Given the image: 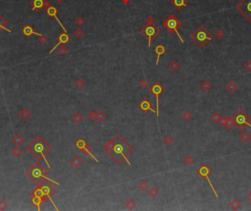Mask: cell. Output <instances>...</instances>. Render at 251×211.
Masks as SVG:
<instances>
[{
    "label": "cell",
    "instance_id": "e575fe53",
    "mask_svg": "<svg viewBox=\"0 0 251 211\" xmlns=\"http://www.w3.org/2000/svg\"><path fill=\"white\" fill-rule=\"evenodd\" d=\"M138 187L141 189L142 190H145L147 188H148V184H147L145 182H140V184L138 185Z\"/></svg>",
    "mask_w": 251,
    "mask_h": 211
},
{
    "label": "cell",
    "instance_id": "1f68e13d",
    "mask_svg": "<svg viewBox=\"0 0 251 211\" xmlns=\"http://www.w3.org/2000/svg\"><path fill=\"white\" fill-rule=\"evenodd\" d=\"M193 161H194V160H193V158H192L190 155H188V156H187L185 158V159H184V162H185V163H187V165H190L191 163H193Z\"/></svg>",
    "mask_w": 251,
    "mask_h": 211
},
{
    "label": "cell",
    "instance_id": "d4e9b609",
    "mask_svg": "<svg viewBox=\"0 0 251 211\" xmlns=\"http://www.w3.org/2000/svg\"><path fill=\"white\" fill-rule=\"evenodd\" d=\"M6 24H7V22H6V21L5 20V19H4L2 17V16H1V15H0V29H5V30H7V32H9V33H11V30H10V29H7V28H6L5 27V25H6Z\"/></svg>",
    "mask_w": 251,
    "mask_h": 211
},
{
    "label": "cell",
    "instance_id": "83f0119b",
    "mask_svg": "<svg viewBox=\"0 0 251 211\" xmlns=\"http://www.w3.org/2000/svg\"><path fill=\"white\" fill-rule=\"evenodd\" d=\"M126 207H127L129 210H132L135 207V202H134L132 199H129L127 202H126Z\"/></svg>",
    "mask_w": 251,
    "mask_h": 211
},
{
    "label": "cell",
    "instance_id": "ab89813d",
    "mask_svg": "<svg viewBox=\"0 0 251 211\" xmlns=\"http://www.w3.org/2000/svg\"><path fill=\"white\" fill-rule=\"evenodd\" d=\"M7 207V204L6 203L4 202V201H0V209H5V208Z\"/></svg>",
    "mask_w": 251,
    "mask_h": 211
},
{
    "label": "cell",
    "instance_id": "e0dca14e",
    "mask_svg": "<svg viewBox=\"0 0 251 211\" xmlns=\"http://www.w3.org/2000/svg\"><path fill=\"white\" fill-rule=\"evenodd\" d=\"M172 3L176 8L181 10L182 7L187 6V0H173Z\"/></svg>",
    "mask_w": 251,
    "mask_h": 211
},
{
    "label": "cell",
    "instance_id": "44dd1931",
    "mask_svg": "<svg viewBox=\"0 0 251 211\" xmlns=\"http://www.w3.org/2000/svg\"><path fill=\"white\" fill-rule=\"evenodd\" d=\"M44 5V2L43 0H34V3H33V10H40L41 8H42Z\"/></svg>",
    "mask_w": 251,
    "mask_h": 211
},
{
    "label": "cell",
    "instance_id": "8992f818",
    "mask_svg": "<svg viewBox=\"0 0 251 211\" xmlns=\"http://www.w3.org/2000/svg\"><path fill=\"white\" fill-rule=\"evenodd\" d=\"M236 8L251 21V0H242Z\"/></svg>",
    "mask_w": 251,
    "mask_h": 211
},
{
    "label": "cell",
    "instance_id": "4fadbf2b",
    "mask_svg": "<svg viewBox=\"0 0 251 211\" xmlns=\"http://www.w3.org/2000/svg\"><path fill=\"white\" fill-rule=\"evenodd\" d=\"M239 138L243 143L247 144V143H248L251 140V134L249 132H248V131H244V132L239 134Z\"/></svg>",
    "mask_w": 251,
    "mask_h": 211
},
{
    "label": "cell",
    "instance_id": "603a6c76",
    "mask_svg": "<svg viewBox=\"0 0 251 211\" xmlns=\"http://www.w3.org/2000/svg\"><path fill=\"white\" fill-rule=\"evenodd\" d=\"M72 120L74 121V122H76V123L79 124L83 120V117H82V116L80 114V113H78L77 112V113H75V114H74V115L72 116Z\"/></svg>",
    "mask_w": 251,
    "mask_h": 211
},
{
    "label": "cell",
    "instance_id": "7402d4cb",
    "mask_svg": "<svg viewBox=\"0 0 251 211\" xmlns=\"http://www.w3.org/2000/svg\"><path fill=\"white\" fill-rule=\"evenodd\" d=\"M221 117L222 116L220 115V113H219L218 112H214V113L212 115V116L210 117V119H211V121H212V122H215V123H217V122L219 123V122H220Z\"/></svg>",
    "mask_w": 251,
    "mask_h": 211
},
{
    "label": "cell",
    "instance_id": "74e56055",
    "mask_svg": "<svg viewBox=\"0 0 251 211\" xmlns=\"http://www.w3.org/2000/svg\"><path fill=\"white\" fill-rule=\"evenodd\" d=\"M164 142H165V144H167V145H170L173 142V139L171 138L170 136H167L165 138V140H164Z\"/></svg>",
    "mask_w": 251,
    "mask_h": 211
},
{
    "label": "cell",
    "instance_id": "f6af8a7d",
    "mask_svg": "<svg viewBox=\"0 0 251 211\" xmlns=\"http://www.w3.org/2000/svg\"><path fill=\"white\" fill-rule=\"evenodd\" d=\"M128 1H129V0H124V2H127Z\"/></svg>",
    "mask_w": 251,
    "mask_h": 211
},
{
    "label": "cell",
    "instance_id": "5b68a950",
    "mask_svg": "<svg viewBox=\"0 0 251 211\" xmlns=\"http://www.w3.org/2000/svg\"><path fill=\"white\" fill-rule=\"evenodd\" d=\"M141 33L145 38H146L148 39V47H150L151 40L157 35V34L159 33V31L157 29V27L153 24H148L145 27H144L142 29Z\"/></svg>",
    "mask_w": 251,
    "mask_h": 211
},
{
    "label": "cell",
    "instance_id": "836d02e7",
    "mask_svg": "<svg viewBox=\"0 0 251 211\" xmlns=\"http://www.w3.org/2000/svg\"><path fill=\"white\" fill-rule=\"evenodd\" d=\"M170 69H172V70L175 71V70H177V69L179 67V65L175 61H173L170 64Z\"/></svg>",
    "mask_w": 251,
    "mask_h": 211
},
{
    "label": "cell",
    "instance_id": "ffe728a7",
    "mask_svg": "<svg viewBox=\"0 0 251 211\" xmlns=\"http://www.w3.org/2000/svg\"><path fill=\"white\" fill-rule=\"evenodd\" d=\"M235 126V122H234V117H229L227 119V122H226V124H225V127L228 130H230L233 127Z\"/></svg>",
    "mask_w": 251,
    "mask_h": 211
},
{
    "label": "cell",
    "instance_id": "cb8c5ba5",
    "mask_svg": "<svg viewBox=\"0 0 251 211\" xmlns=\"http://www.w3.org/2000/svg\"><path fill=\"white\" fill-rule=\"evenodd\" d=\"M148 194H149V195L151 196V197L155 198L159 194V190L155 187H152L151 188L148 190Z\"/></svg>",
    "mask_w": 251,
    "mask_h": 211
},
{
    "label": "cell",
    "instance_id": "277c9868",
    "mask_svg": "<svg viewBox=\"0 0 251 211\" xmlns=\"http://www.w3.org/2000/svg\"><path fill=\"white\" fill-rule=\"evenodd\" d=\"M163 24L165 27V28H166L167 30L170 31V33H174V32H175V33H177V35L179 36V39L181 40V41L182 43H184V40H183L182 38L181 37L180 34H179V33L177 30V28L179 27L181 25V23L179 21V19H177V18L175 17V15H170V16L167 18V20L164 22Z\"/></svg>",
    "mask_w": 251,
    "mask_h": 211
},
{
    "label": "cell",
    "instance_id": "484cf974",
    "mask_svg": "<svg viewBox=\"0 0 251 211\" xmlns=\"http://www.w3.org/2000/svg\"><path fill=\"white\" fill-rule=\"evenodd\" d=\"M105 118H106V115H105L104 113L102 111V110H99V111L97 113L96 118L98 122H102V121L104 120Z\"/></svg>",
    "mask_w": 251,
    "mask_h": 211
},
{
    "label": "cell",
    "instance_id": "3957f363",
    "mask_svg": "<svg viewBox=\"0 0 251 211\" xmlns=\"http://www.w3.org/2000/svg\"><path fill=\"white\" fill-rule=\"evenodd\" d=\"M235 126L240 130H243L246 125L251 127V118L248 116L246 112L243 110H239L234 117Z\"/></svg>",
    "mask_w": 251,
    "mask_h": 211
},
{
    "label": "cell",
    "instance_id": "ba28073f",
    "mask_svg": "<svg viewBox=\"0 0 251 211\" xmlns=\"http://www.w3.org/2000/svg\"><path fill=\"white\" fill-rule=\"evenodd\" d=\"M76 147L78 148V149H81L83 152L85 153L86 154L90 155V156L91 157V158H93V159H94L97 162V163H98V160H97V158H96V157H95L94 155L93 154V153H92L93 152L92 149H90V147H89V146L87 145V144L85 143V141H84V140H82V139H80V140H79V141H76Z\"/></svg>",
    "mask_w": 251,
    "mask_h": 211
},
{
    "label": "cell",
    "instance_id": "ac0fdd59",
    "mask_svg": "<svg viewBox=\"0 0 251 211\" xmlns=\"http://www.w3.org/2000/svg\"><path fill=\"white\" fill-rule=\"evenodd\" d=\"M226 90L228 91L230 93H234L236 89H237V85L236 84L235 82L231 81V82H229L227 85H226Z\"/></svg>",
    "mask_w": 251,
    "mask_h": 211
},
{
    "label": "cell",
    "instance_id": "f1b7e54d",
    "mask_svg": "<svg viewBox=\"0 0 251 211\" xmlns=\"http://www.w3.org/2000/svg\"><path fill=\"white\" fill-rule=\"evenodd\" d=\"M182 116H183V118H184V120L189 121L192 118V114H191V113H190V112L185 111L184 113V114H183Z\"/></svg>",
    "mask_w": 251,
    "mask_h": 211
},
{
    "label": "cell",
    "instance_id": "4316f807",
    "mask_svg": "<svg viewBox=\"0 0 251 211\" xmlns=\"http://www.w3.org/2000/svg\"><path fill=\"white\" fill-rule=\"evenodd\" d=\"M211 87V85L209 82L207 81H204L201 84V88L205 91H207L209 90V88Z\"/></svg>",
    "mask_w": 251,
    "mask_h": 211
},
{
    "label": "cell",
    "instance_id": "2e32d148",
    "mask_svg": "<svg viewBox=\"0 0 251 211\" xmlns=\"http://www.w3.org/2000/svg\"><path fill=\"white\" fill-rule=\"evenodd\" d=\"M23 33H24V34L27 36H29L30 35H32V34H35V35H38V36H42L41 34H39V33H35V32H34V31H33V28H32L29 25L26 26V27H24V29H23Z\"/></svg>",
    "mask_w": 251,
    "mask_h": 211
},
{
    "label": "cell",
    "instance_id": "d6a6232c",
    "mask_svg": "<svg viewBox=\"0 0 251 211\" xmlns=\"http://www.w3.org/2000/svg\"><path fill=\"white\" fill-rule=\"evenodd\" d=\"M96 114L97 113L95 111H90L89 114H88V118H89L91 121L95 120V119L96 118Z\"/></svg>",
    "mask_w": 251,
    "mask_h": 211
},
{
    "label": "cell",
    "instance_id": "7a4b0ae2",
    "mask_svg": "<svg viewBox=\"0 0 251 211\" xmlns=\"http://www.w3.org/2000/svg\"><path fill=\"white\" fill-rule=\"evenodd\" d=\"M193 39L200 46L203 47L209 41L212 40V35L209 31L203 26H201L192 35Z\"/></svg>",
    "mask_w": 251,
    "mask_h": 211
},
{
    "label": "cell",
    "instance_id": "8d00e7d4",
    "mask_svg": "<svg viewBox=\"0 0 251 211\" xmlns=\"http://www.w3.org/2000/svg\"><path fill=\"white\" fill-rule=\"evenodd\" d=\"M227 119L228 118H226V117H221L220 122H219V123L220 124V125L225 127V124H226V122H227Z\"/></svg>",
    "mask_w": 251,
    "mask_h": 211
},
{
    "label": "cell",
    "instance_id": "d6986e66",
    "mask_svg": "<svg viewBox=\"0 0 251 211\" xmlns=\"http://www.w3.org/2000/svg\"><path fill=\"white\" fill-rule=\"evenodd\" d=\"M82 162L81 158H79V157H77V156H75L71 160V166H72L75 168H79V167L82 165Z\"/></svg>",
    "mask_w": 251,
    "mask_h": 211
},
{
    "label": "cell",
    "instance_id": "7bdbcfd3",
    "mask_svg": "<svg viewBox=\"0 0 251 211\" xmlns=\"http://www.w3.org/2000/svg\"><path fill=\"white\" fill-rule=\"evenodd\" d=\"M245 68L248 69V70L251 71V61H248V63H246Z\"/></svg>",
    "mask_w": 251,
    "mask_h": 211
},
{
    "label": "cell",
    "instance_id": "9a60e30c",
    "mask_svg": "<svg viewBox=\"0 0 251 211\" xmlns=\"http://www.w3.org/2000/svg\"><path fill=\"white\" fill-rule=\"evenodd\" d=\"M241 205H242L241 202L236 199H233V200L231 201V202H230V203H229V207H230V209L233 210H239V208H241Z\"/></svg>",
    "mask_w": 251,
    "mask_h": 211
},
{
    "label": "cell",
    "instance_id": "5bb4252c",
    "mask_svg": "<svg viewBox=\"0 0 251 211\" xmlns=\"http://www.w3.org/2000/svg\"><path fill=\"white\" fill-rule=\"evenodd\" d=\"M155 51H156V53L157 54V62H156V65H158L159 60L160 56L165 53V49L163 46H162V45H159V46H157V47H156V49H155Z\"/></svg>",
    "mask_w": 251,
    "mask_h": 211
},
{
    "label": "cell",
    "instance_id": "8fae6325",
    "mask_svg": "<svg viewBox=\"0 0 251 211\" xmlns=\"http://www.w3.org/2000/svg\"><path fill=\"white\" fill-rule=\"evenodd\" d=\"M58 39H59V42L57 43V44H56V46H55L54 47V48L52 49L49 51V54H52V52H53V51H54L55 49L57 48V46H58L59 45L63 44V43H67L68 41V40H69V38H68V35L66 34V33H62V34L60 35Z\"/></svg>",
    "mask_w": 251,
    "mask_h": 211
},
{
    "label": "cell",
    "instance_id": "7c38bea8",
    "mask_svg": "<svg viewBox=\"0 0 251 211\" xmlns=\"http://www.w3.org/2000/svg\"><path fill=\"white\" fill-rule=\"evenodd\" d=\"M139 108H140V109H141L142 110H143V111L147 112L148 111V110H151V111H152L153 113L157 114V110L152 109L151 103H150L148 101H147V100H144V101H142V102L140 103V105H139Z\"/></svg>",
    "mask_w": 251,
    "mask_h": 211
},
{
    "label": "cell",
    "instance_id": "f35d334b",
    "mask_svg": "<svg viewBox=\"0 0 251 211\" xmlns=\"http://www.w3.org/2000/svg\"><path fill=\"white\" fill-rule=\"evenodd\" d=\"M140 85L142 86L143 87H146L148 85V82L146 79H143V80L141 81L140 82Z\"/></svg>",
    "mask_w": 251,
    "mask_h": 211
},
{
    "label": "cell",
    "instance_id": "52a82bcc",
    "mask_svg": "<svg viewBox=\"0 0 251 211\" xmlns=\"http://www.w3.org/2000/svg\"><path fill=\"white\" fill-rule=\"evenodd\" d=\"M198 173L199 174L201 175V176L203 178H206L207 180H208V182L209 183L211 188H212V190H213V192H214V194L215 196L217 197V199H218V195H217V191L215 190L214 188L213 185H212V183L211 182V180H209V174H210V168H209L207 166H206V165H203V166H201V168H200L198 170Z\"/></svg>",
    "mask_w": 251,
    "mask_h": 211
},
{
    "label": "cell",
    "instance_id": "6da1fadb",
    "mask_svg": "<svg viewBox=\"0 0 251 211\" xmlns=\"http://www.w3.org/2000/svg\"><path fill=\"white\" fill-rule=\"evenodd\" d=\"M104 149L107 154L112 157L118 164L125 160L129 166L131 165L128 160V156L131 154L134 149L120 135H118L112 141H109Z\"/></svg>",
    "mask_w": 251,
    "mask_h": 211
},
{
    "label": "cell",
    "instance_id": "f546056e",
    "mask_svg": "<svg viewBox=\"0 0 251 211\" xmlns=\"http://www.w3.org/2000/svg\"><path fill=\"white\" fill-rule=\"evenodd\" d=\"M76 87H78L79 88H82V87L85 85V82H84L83 79H79L76 82Z\"/></svg>",
    "mask_w": 251,
    "mask_h": 211
},
{
    "label": "cell",
    "instance_id": "30bf717a",
    "mask_svg": "<svg viewBox=\"0 0 251 211\" xmlns=\"http://www.w3.org/2000/svg\"><path fill=\"white\" fill-rule=\"evenodd\" d=\"M57 9L55 8V7H52V6H50V7H48V8H47V13H48V15H50V16H52V17H54L55 19H56V20L58 21L59 24L61 26V27L62 28V29H64V31H65L66 33H67V30L65 29V27H63V25L62 24V23L60 22V21L59 20V19L57 18Z\"/></svg>",
    "mask_w": 251,
    "mask_h": 211
},
{
    "label": "cell",
    "instance_id": "d590c367",
    "mask_svg": "<svg viewBox=\"0 0 251 211\" xmlns=\"http://www.w3.org/2000/svg\"><path fill=\"white\" fill-rule=\"evenodd\" d=\"M14 142L17 144H20L23 142V139L19 135H16V138H14Z\"/></svg>",
    "mask_w": 251,
    "mask_h": 211
},
{
    "label": "cell",
    "instance_id": "b9f144b4",
    "mask_svg": "<svg viewBox=\"0 0 251 211\" xmlns=\"http://www.w3.org/2000/svg\"><path fill=\"white\" fill-rule=\"evenodd\" d=\"M59 51H60V52H61L60 54H65L66 51H67V49H66L65 48L64 46H61V48L59 49Z\"/></svg>",
    "mask_w": 251,
    "mask_h": 211
},
{
    "label": "cell",
    "instance_id": "ee69618b",
    "mask_svg": "<svg viewBox=\"0 0 251 211\" xmlns=\"http://www.w3.org/2000/svg\"><path fill=\"white\" fill-rule=\"evenodd\" d=\"M248 199L249 200L250 202H251V192L248 195Z\"/></svg>",
    "mask_w": 251,
    "mask_h": 211
},
{
    "label": "cell",
    "instance_id": "4dcf8cb0",
    "mask_svg": "<svg viewBox=\"0 0 251 211\" xmlns=\"http://www.w3.org/2000/svg\"><path fill=\"white\" fill-rule=\"evenodd\" d=\"M21 116L22 117V118L24 119H27L29 117V112L27 110H24L21 112Z\"/></svg>",
    "mask_w": 251,
    "mask_h": 211
},
{
    "label": "cell",
    "instance_id": "9c48e42d",
    "mask_svg": "<svg viewBox=\"0 0 251 211\" xmlns=\"http://www.w3.org/2000/svg\"><path fill=\"white\" fill-rule=\"evenodd\" d=\"M151 91L154 94V96H156V99H157V116H159V96L162 93L163 88L159 83H156L152 87Z\"/></svg>",
    "mask_w": 251,
    "mask_h": 211
},
{
    "label": "cell",
    "instance_id": "60d3db41",
    "mask_svg": "<svg viewBox=\"0 0 251 211\" xmlns=\"http://www.w3.org/2000/svg\"><path fill=\"white\" fill-rule=\"evenodd\" d=\"M13 153L15 154H16V156H19V155H20V154H21V150H20V149H19V148H16V149H15V150H14L13 151Z\"/></svg>",
    "mask_w": 251,
    "mask_h": 211
}]
</instances>
